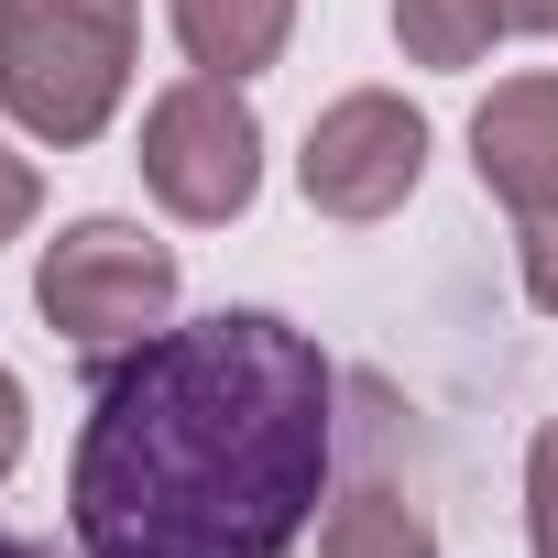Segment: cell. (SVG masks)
Returning a JSON list of instances; mask_svg holds the SVG:
<instances>
[{
	"label": "cell",
	"mask_w": 558,
	"mask_h": 558,
	"mask_svg": "<svg viewBox=\"0 0 558 558\" xmlns=\"http://www.w3.org/2000/svg\"><path fill=\"white\" fill-rule=\"evenodd\" d=\"M329 351L263 307L132 340L66 460L77 558H286L329 504Z\"/></svg>",
	"instance_id": "1"
},
{
	"label": "cell",
	"mask_w": 558,
	"mask_h": 558,
	"mask_svg": "<svg viewBox=\"0 0 558 558\" xmlns=\"http://www.w3.org/2000/svg\"><path fill=\"white\" fill-rule=\"evenodd\" d=\"M143 45V0H0V110L77 154L110 132Z\"/></svg>",
	"instance_id": "2"
},
{
	"label": "cell",
	"mask_w": 558,
	"mask_h": 558,
	"mask_svg": "<svg viewBox=\"0 0 558 558\" xmlns=\"http://www.w3.org/2000/svg\"><path fill=\"white\" fill-rule=\"evenodd\" d=\"M34 307L77 351H132V340H154L175 318V252L154 230H132V219H77V230L45 241Z\"/></svg>",
	"instance_id": "3"
},
{
	"label": "cell",
	"mask_w": 558,
	"mask_h": 558,
	"mask_svg": "<svg viewBox=\"0 0 558 558\" xmlns=\"http://www.w3.org/2000/svg\"><path fill=\"white\" fill-rule=\"evenodd\" d=\"M132 165H143V186H154L175 219L219 230V219H241L252 186H263V121H252V99H241L230 77H175V88H154Z\"/></svg>",
	"instance_id": "4"
},
{
	"label": "cell",
	"mask_w": 558,
	"mask_h": 558,
	"mask_svg": "<svg viewBox=\"0 0 558 558\" xmlns=\"http://www.w3.org/2000/svg\"><path fill=\"white\" fill-rule=\"evenodd\" d=\"M427 175V121L395 99V88H351L307 121V154H296V186L318 219H395Z\"/></svg>",
	"instance_id": "5"
},
{
	"label": "cell",
	"mask_w": 558,
	"mask_h": 558,
	"mask_svg": "<svg viewBox=\"0 0 558 558\" xmlns=\"http://www.w3.org/2000/svg\"><path fill=\"white\" fill-rule=\"evenodd\" d=\"M471 165L514 219L558 208V77H504L471 110Z\"/></svg>",
	"instance_id": "6"
},
{
	"label": "cell",
	"mask_w": 558,
	"mask_h": 558,
	"mask_svg": "<svg viewBox=\"0 0 558 558\" xmlns=\"http://www.w3.org/2000/svg\"><path fill=\"white\" fill-rule=\"evenodd\" d=\"M175 12V45H186V66L197 77H263L274 56H286V34H296V0H165Z\"/></svg>",
	"instance_id": "7"
},
{
	"label": "cell",
	"mask_w": 558,
	"mask_h": 558,
	"mask_svg": "<svg viewBox=\"0 0 558 558\" xmlns=\"http://www.w3.org/2000/svg\"><path fill=\"white\" fill-rule=\"evenodd\" d=\"M318 558H438V525H427L416 493L362 471L340 504H318Z\"/></svg>",
	"instance_id": "8"
},
{
	"label": "cell",
	"mask_w": 558,
	"mask_h": 558,
	"mask_svg": "<svg viewBox=\"0 0 558 558\" xmlns=\"http://www.w3.org/2000/svg\"><path fill=\"white\" fill-rule=\"evenodd\" d=\"M493 34H514L504 0H395L405 66H471V56H493Z\"/></svg>",
	"instance_id": "9"
},
{
	"label": "cell",
	"mask_w": 558,
	"mask_h": 558,
	"mask_svg": "<svg viewBox=\"0 0 558 558\" xmlns=\"http://www.w3.org/2000/svg\"><path fill=\"white\" fill-rule=\"evenodd\" d=\"M525 547L558 558V416H547L536 449H525Z\"/></svg>",
	"instance_id": "10"
},
{
	"label": "cell",
	"mask_w": 558,
	"mask_h": 558,
	"mask_svg": "<svg viewBox=\"0 0 558 558\" xmlns=\"http://www.w3.org/2000/svg\"><path fill=\"white\" fill-rule=\"evenodd\" d=\"M514 252H525V296H536V318H558V208H536Z\"/></svg>",
	"instance_id": "11"
},
{
	"label": "cell",
	"mask_w": 558,
	"mask_h": 558,
	"mask_svg": "<svg viewBox=\"0 0 558 558\" xmlns=\"http://www.w3.org/2000/svg\"><path fill=\"white\" fill-rule=\"evenodd\" d=\"M34 208H45V175H34L12 143H0V241H23V230H34Z\"/></svg>",
	"instance_id": "12"
},
{
	"label": "cell",
	"mask_w": 558,
	"mask_h": 558,
	"mask_svg": "<svg viewBox=\"0 0 558 558\" xmlns=\"http://www.w3.org/2000/svg\"><path fill=\"white\" fill-rule=\"evenodd\" d=\"M12 460H23V384L0 373V482H12Z\"/></svg>",
	"instance_id": "13"
},
{
	"label": "cell",
	"mask_w": 558,
	"mask_h": 558,
	"mask_svg": "<svg viewBox=\"0 0 558 558\" xmlns=\"http://www.w3.org/2000/svg\"><path fill=\"white\" fill-rule=\"evenodd\" d=\"M504 23L514 34H558V0H504Z\"/></svg>",
	"instance_id": "14"
},
{
	"label": "cell",
	"mask_w": 558,
	"mask_h": 558,
	"mask_svg": "<svg viewBox=\"0 0 558 558\" xmlns=\"http://www.w3.org/2000/svg\"><path fill=\"white\" fill-rule=\"evenodd\" d=\"M0 558H56V547H34V536H12V525H0Z\"/></svg>",
	"instance_id": "15"
}]
</instances>
